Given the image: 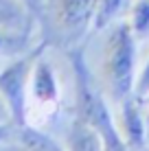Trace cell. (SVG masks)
Returning <instances> with one entry per match:
<instances>
[{"label": "cell", "instance_id": "cell-16", "mask_svg": "<svg viewBox=\"0 0 149 151\" xmlns=\"http://www.w3.org/2000/svg\"><path fill=\"white\" fill-rule=\"evenodd\" d=\"M9 123H13L11 121V112H9L7 103H4L2 94H0V127H2V125H9Z\"/></svg>", "mask_w": 149, "mask_h": 151}, {"label": "cell", "instance_id": "cell-5", "mask_svg": "<svg viewBox=\"0 0 149 151\" xmlns=\"http://www.w3.org/2000/svg\"><path fill=\"white\" fill-rule=\"evenodd\" d=\"M50 46L40 37V42L27 55L9 59V64L0 70V94L11 112L13 125H27V99H29V83L33 75V66Z\"/></svg>", "mask_w": 149, "mask_h": 151}, {"label": "cell", "instance_id": "cell-2", "mask_svg": "<svg viewBox=\"0 0 149 151\" xmlns=\"http://www.w3.org/2000/svg\"><path fill=\"white\" fill-rule=\"evenodd\" d=\"M66 55L75 72V114L96 129L103 142V151H130L119 132L116 118L110 112V103L103 96L101 88L94 83L83 61V46H77Z\"/></svg>", "mask_w": 149, "mask_h": 151}, {"label": "cell", "instance_id": "cell-11", "mask_svg": "<svg viewBox=\"0 0 149 151\" xmlns=\"http://www.w3.org/2000/svg\"><path fill=\"white\" fill-rule=\"evenodd\" d=\"M132 0H99V9H96L94 18V31H101L110 24H114L121 18V13L125 11V7H130Z\"/></svg>", "mask_w": 149, "mask_h": 151}, {"label": "cell", "instance_id": "cell-4", "mask_svg": "<svg viewBox=\"0 0 149 151\" xmlns=\"http://www.w3.org/2000/svg\"><path fill=\"white\" fill-rule=\"evenodd\" d=\"M61 112V88L55 75V68L44 55L33 66V75L29 83L27 99V125L33 127H48L59 118Z\"/></svg>", "mask_w": 149, "mask_h": 151}, {"label": "cell", "instance_id": "cell-12", "mask_svg": "<svg viewBox=\"0 0 149 151\" xmlns=\"http://www.w3.org/2000/svg\"><path fill=\"white\" fill-rule=\"evenodd\" d=\"M130 27L134 31L136 40L149 35V0H132L130 4Z\"/></svg>", "mask_w": 149, "mask_h": 151}, {"label": "cell", "instance_id": "cell-7", "mask_svg": "<svg viewBox=\"0 0 149 151\" xmlns=\"http://www.w3.org/2000/svg\"><path fill=\"white\" fill-rule=\"evenodd\" d=\"M33 29H11L0 27V59H15L27 55L37 42H33Z\"/></svg>", "mask_w": 149, "mask_h": 151}, {"label": "cell", "instance_id": "cell-14", "mask_svg": "<svg viewBox=\"0 0 149 151\" xmlns=\"http://www.w3.org/2000/svg\"><path fill=\"white\" fill-rule=\"evenodd\" d=\"M20 2L27 7V11L35 18V22H37V27H40L42 15H44V4H46V0H20Z\"/></svg>", "mask_w": 149, "mask_h": 151}, {"label": "cell", "instance_id": "cell-15", "mask_svg": "<svg viewBox=\"0 0 149 151\" xmlns=\"http://www.w3.org/2000/svg\"><path fill=\"white\" fill-rule=\"evenodd\" d=\"M13 129H15L13 123L2 125V127H0V145H11V140H13Z\"/></svg>", "mask_w": 149, "mask_h": 151}, {"label": "cell", "instance_id": "cell-6", "mask_svg": "<svg viewBox=\"0 0 149 151\" xmlns=\"http://www.w3.org/2000/svg\"><path fill=\"white\" fill-rule=\"evenodd\" d=\"M116 110V125L130 151H149V123L143 110V99L134 94Z\"/></svg>", "mask_w": 149, "mask_h": 151}, {"label": "cell", "instance_id": "cell-13", "mask_svg": "<svg viewBox=\"0 0 149 151\" xmlns=\"http://www.w3.org/2000/svg\"><path fill=\"white\" fill-rule=\"evenodd\" d=\"M136 96H140V99L149 96V59H147L145 68L140 72V77L136 79Z\"/></svg>", "mask_w": 149, "mask_h": 151}, {"label": "cell", "instance_id": "cell-9", "mask_svg": "<svg viewBox=\"0 0 149 151\" xmlns=\"http://www.w3.org/2000/svg\"><path fill=\"white\" fill-rule=\"evenodd\" d=\"M66 151H103V142L96 129L77 114L70 123L68 136H66Z\"/></svg>", "mask_w": 149, "mask_h": 151}, {"label": "cell", "instance_id": "cell-17", "mask_svg": "<svg viewBox=\"0 0 149 151\" xmlns=\"http://www.w3.org/2000/svg\"><path fill=\"white\" fill-rule=\"evenodd\" d=\"M4 151H22V149H18L15 145H9V149H4Z\"/></svg>", "mask_w": 149, "mask_h": 151}, {"label": "cell", "instance_id": "cell-8", "mask_svg": "<svg viewBox=\"0 0 149 151\" xmlns=\"http://www.w3.org/2000/svg\"><path fill=\"white\" fill-rule=\"evenodd\" d=\"M11 145H15L22 151H66L44 129L33 127V125H15Z\"/></svg>", "mask_w": 149, "mask_h": 151}, {"label": "cell", "instance_id": "cell-3", "mask_svg": "<svg viewBox=\"0 0 149 151\" xmlns=\"http://www.w3.org/2000/svg\"><path fill=\"white\" fill-rule=\"evenodd\" d=\"M99 0H46L40 22L42 40L64 53L81 46L86 35L94 31Z\"/></svg>", "mask_w": 149, "mask_h": 151}, {"label": "cell", "instance_id": "cell-10", "mask_svg": "<svg viewBox=\"0 0 149 151\" xmlns=\"http://www.w3.org/2000/svg\"><path fill=\"white\" fill-rule=\"evenodd\" d=\"M0 27L11 29H37L35 18L20 0H0Z\"/></svg>", "mask_w": 149, "mask_h": 151}, {"label": "cell", "instance_id": "cell-1", "mask_svg": "<svg viewBox=\"0 0 149 151\" xmlns=\"http://www.w3.org/2000/svg\"><path fill=\"white\" fill-rule=\"evenodd\" d=\"M136 35L127 20L110 24L101 59V92L110 105L119 107L136 94Z\"/></svg>", "mask_w": 149, "mask_h": 151}]
</instances>
